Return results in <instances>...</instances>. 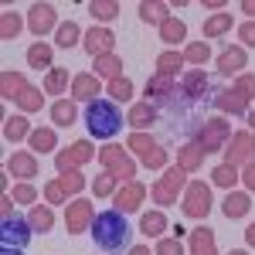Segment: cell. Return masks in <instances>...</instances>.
I'll use <instances>...</instances> for the list:
<instances>
[{"label": "cell", "instance_id": "cell-35", "mask_svg": "<svg viewBox=\"0 0 255 255\" xmlns=\"http://www.w3.org/2000/svg\"><path fill=\"white\" fill-rule=\"evenodd\" d=\"M72 79H75V75H68V68H51V72L44 75V85H41V92L61 96L65 89H72Z\"/></svg>", "mask_w": 255, "mask_h": 255}, {"label": "cell", "instance_id": "cell-48", "mask_svg": "<svg viewBox=\"0 0 255 255\" xmlns=\"http://www.w3.org/2000/svg\"><path fill=\"white\" fill-rule=\"evenodd\" d=\"M139 163H143L146 170H167V150L157 143L150 153H143V157H139Z\"/></svg>", "mask_w": 255, "mask_h": 255}, {"label": "cell", "instance_id": "cell-41", "mask_svg": "<svg viewBox=\"0 0 255 255\" xmlns=\"http://www.w3.org/2000/svg\"><path fill=\"white\" fill-rule=\"evenodd\" d=\"M20 27H24V20H20L17 10H3L0 14V38L3 41H14L20 34Z\"/></svg>", "mask_w": 255, "mask_h": 255}, {"label": "cell", "instance_id": "cell-44", "mask_svg": "<svg viewBox=\"0 0 255 255\" xmlns=\"http://www.w3.org/2000/svg\"><path fill=\"white\" fill-rule=\"evenodd\" d=\"M106 92H109V99H113L116 106H119V102H129V99H133V82L123 75V79L109 82V85H106Z\"/></svg>", "mask_w": 255, "mask_h": 255}, {"label": "cell", "instance_id": "cell-25", "mask_svg": "<svg viewBox=\"0 0 255 255\" xmlns=\"http://www.w3.org/2000/svg\"><path fill=\"white\" fill-rule=\"evenodd\" d=\"M136 10H139V20L143 24H153V27H160L163 20L170 17V3H163V0H143Z\"/></svg>", "mask_w": 255, "mask_h": 255}, {"label": "cell", "instance_id": "cell-30", "mask_svg": "<svg viewBox=\"0 0 255 255\" xmlns=\"http://www.w3.org/2000/svg\"><path fill=\"white\" fill-rule=\"evenodd\" d=\"M27 221H31V228H34L38 235H48V232L55 228V211H51V204H34V208L27 211Z\"/></svg>", "mask_w": 255, "mask_h": 255}, {"label": "cell", "instance_id": "cell-22", "mask_svg": "<svg viewBox=\"0 0 255 255\" xmlns=\"http://www.w3.org/2000/svg\"><path fill=\"white\" fill-rule=\"evenodd\" d=\"M31 133H34L31 129V119L24 116V113H14V116L3 119V139L7 143H20V139H27Z\"/></svg>", "mask_w": 255, "mask_h": 255}, {"label": "cell", "instance_id": "cell-57", "mask_svg": "<svg viewBox=\"0 0 255 255\" xmlns=\"http://www.w3.org/2000/svg\"><path fill=\"white\" fill-rule=\"evenodd\" d=\"M129 255H153V249H150V245H133Z\"/></svg>", "mask_w": 255, "mask_h": 255}, {"label": "cell", "instance_id": "cell-58", "mask_svg": "<svg viewBox=\"0 0 255 255\" xmlns=\"http://www.w3.org/2000/svg\"><path fill=\"white\" fill-rule=\"evenodd\" d=\"M245 245H252V249H255V225L245 228Z\"/></svg>", "mask_w": 255, "mask_h": 255}, {"label": "cell", "instance_id": "cell-38", "mask_svg": "<svg viewBox=\"0 0 255 255\" xmlns=\"http://www.w3.org/2000/svg\"><path fill=\"white\" fill-rule=\"evenodd\" d=\"M238 180H242V174H238V167H228V163H218L215 170H211V184L215 187H225V191H232Z\"/></svg>", "mask_w": 255, "mask_h": 255}, {"label": "cell", "instance_id": "cell-28", "mask_svg": "<svg viewBox=\"0 0 255 255\" xmlns=\"http://www.w3.org/2000/svg\"><path fill=\"white\" fill-rule=\"evenodd\" d=\"M75 119H79L75 99H55V102H51V123H55V126H65V129H68Z\"/></svg>", "mask_w": 255, "mask_h": 255}, {"label": "cell", "instance_id": "cell-46", "mask_svg": "<svg viewBox=\"0 0 255 255\" xmlns=\"http://www.w3.org/2000/svg\"><path fill=\"white\" fill-rule=\"evenodd\" d=\"M153 146H157V139L150 136V133H129V139H126V150H129V153H136V157L150 153Z\"/></svg>", "mask_w": 255, "mask_h": 255}, {"label": "cell", "instance_id": "cell-43", "mask_svg": "<svg viewBox=\"0 0 255 255\" xmlns=\"http://www.w3.org/2000/svg\"><path fill=\"white\" fill-rule=\"evenodd\" d=\"M55 180L61 184V191H65L68 197H75V194L85 191V174H79V170H65V174H58Z\"/></svg>", "mask_w": 255, "mask_h": 255}, {"label": "cell", "instance_id": "cell-18", "mask_svg": "<svg viewBox=\"0 0 255 255\" xmlns=\"http://www.w3.org/2000/svg\"><path fill=\"white\" fill-rule=\"evenodd\" d=\"M208 89H211V82H208V75H204V68H191V72H184V75H180V92L191 99V102L204 99Z\"/></svg>", "mask_w": 255, "mask_h": 255}, {"label": "cell", "instance_id": "cell-39", "mask_svg": "<svg viewBox=\"0 0 255 255\" xmlns=\"http://www.w3.org/2000/svg\"><path fill=\"white\" fill-rule=\"evenodd\" d=\"M184 61L194 65V68L208 65V61H211V48H208V41H191V44L184 48Z\"/></svg>", "mask_w": 255, "mask_h": 255}, {"label": "cell", "instance_id": "cell-20", "mask_svg": "<svg viewBox=\"0 0 255 255\" xmlns=\"http://www.w3.org/2000/svg\"><path fill=\"white\" fill-rule=\"evenodd\" d=\"M180 92V85H177L174 79H163V75H153V79L146 82V99L150 102H174V96Z\"/></svg>", "mask_w": 255, "mask_h": 255}, {"label": "cell", "instance_id": "cell-54", "mask_svg": "<svg viewBox=\"0 0 255 255\" xmlns=\"http://www.w3.org/2000/svg\"><path fill=\"white\" fill-rule=\"evenodd\" d=\"M14 204H17V201H14V194H3V197H0V215L10 218V215H14Z\"/></svg>", "mask_w": 255, "mask_h": 255}, {"label": "cell", "instance_id": "cell-11", "mask_svg": "<svg viewBox=\"0 0 255 255\" xmlns=\"http://www.w3.org/2000/svg\"><path fill=\"white\" fill-rule=\"evenodd\" d=\"M27 27L34 38H44L51 31H58V10L51 3H31L27 7Z\"/></svg>", "mask_w": 255, "mask_h": 255}, {"label": "cell", "instance_id": "cell-13", "mask_svg": "<svg viewBox=\"0 0 255 255\" xmlns=\"http://www.w3.org/2000/svg\"><path fill=\"white\" fill-rule=\"evenodd\" d=\"M82 48L92 55V61L102 58V55H113L116 51V34L109 27H89L85 38H82Z\"/></svg>", "mask_w": 255, "mask_h": 255}, {"label": "cell", "instance_id": "cell-29", "mask_svg": "<svg viewBox=\"0 0 255 255\" xmlns=\"http://www.w3.org/2000/svg\"><path fill=\"white\" fill-rule=\"evenodd\" d=\"M27 143H31V153H58V150H55V146H58V136H55L51 126H38V129L27 136Z\"/></svg>", "mask_w": 255, "mask_h": 255}, {"label": "cell", "instance_id": "cell-40", "mask_svg": "<svg viewBox=\"0 0 255 255\" xmlns=\"http://www.w3.org/2000/svg\"><path fill=\"white\" fill-rule=\"evenodd\" d=\"M14 102H17L20 113H41V109H44V92H38V89L31 85V89H24Z\"/></svg>", "mask_w": 255, "mask_h": 255}, {"label": "cell", "instance_id": "cell-37", "mask_svg": "<svg viewBox=\"0 0 255 255\" xmlns=\"http://www.w3.org/2000/svg\"><path fill=\"white\" fill-rule=\"evenodd\" d=\"M235 27V20H232V14L225 10V14H211V17L204 20V38H221V34H228Z\"/></svg>", "mask_w": 255, "mask_h": 255}, {"label": "cell", "instance_id": "cell-52", "mask_svg": "<svg viewBox=\"0 0 255 255\" xmlns=\"http://www.w3.org/2000/svg\"><path fill=\"white\" fill-rule=\"evenodd\" d=\"M238 38H242V44L255 48V20H245V24L238 27Z\"/></svg>", "mask_w": 255, "mask_h": 255}, {"label": "cell", "instance_id": "cell-16", "mask_svg": "<svg viewBox=\"0 0 255 255\" xmlns=\"http://www.w3.org/2000/svg\"><path fill=\"white\" fill-rule=\"evenodd\" d=\"M245 65H249V55H245V48L242 44H228L221 55H218V72L221 75H242L245 72Z\"/></svg>", "mask_w": 255, "mask_h": 255}, {"label": "cell", "instance_id": "cell-7", "mask_svg": "<svg viewBox=\"0 0 255 255\" xmlns=\"http://www.w3.org/2000/svg\"><path fill=\"white\" fill-rule=\"evenodd\" d=\"M228 139H232V126H228V119L215 116V119H204V123H201L194 143L204 150V153H221Z\"/></svg>", "mask_w": 255, "mask_h": 255}, {"label": "cell", "instance_id": "cell-8", "mask_svg": "<svg viewBox=\"0 0 255 255\" xmlns=\"http://www.w3.org/2000/svg\"><path fill=\"white\" fill-rule=\"evenodd\" d=\"M221 153H225L228 167H249V163H255V133H249V129L232 133V139L225 143Z\"/></svg>", "mask_w": 255, "mask_h": 255}, {"label": "cell", "instance_id": "cell-31", "mask_svg": "<svg viewBox=\"0 0 255 255\" xmlns=\"http://www.w3.org/2000/svg\"><path fill=\"white\" fill-rule=\"evenodd\" d=\"M157 31H160V41H163L167 48H174V44H180V41L187 38V24H184L180 17H167Z\"/></svg>", "mask_w": 255, "mask_h": 255}, {"label": "cell", "instance_id": "cell-36", "mask_svg": "<svg viewBox=\"0 0 255 255\" xmlns=\"http://www.w3.org/2000/svg\"><path fill=\"white\" fill-rule=\"evenodd\" d=\"M82 38H85V34H82V27L75 24V20H65V24H58V31H55V44L65 48V51H68V48H75Z\"/></svg>", "mask_w": 255, "mask_h": 255}, {"label": "cell", "instance_id": "cell-23", "mask_svg": "<svg viewBox=\"0 0 255 255\" xmlns=\"http://www.w3.org/2000/svg\"><path fill=\"white\" fill-rule=\"evenodd\" d=\"M187 255H218V245H215V232L211 228H194L191 238H187Z\"/></svg>", "mask_w": 255, "mask_h": 255}, {"label": "cell", "instance_id": "cell-17", "mask_svg": "<svg viewBox=\"0 0 255 255\" xmlns=\"http://www.w3.org/2000/svg\"><path fill=\"white\" fill-rule=\"evenodd\" d=\"M126 123L133 126V133H146L157 123V106L153 102H133L129 113H126Z\"/></svg>", "mask_w": 255, "mask_h": 255}, {"label": "cell", "instance_id": "cell-45", "mask_svg": "<svg viewBox=\"0 0 255 255\" xmlns=\"http://www.w3.org/2000/svg\"><path fill=\"white\" fill-rule=\"evenodd\" d=\"M119 191V177L116 174H99L92 180V194L96 197H113Z\"/></svg>", "mask_w": 255, "mask_h": 255}, {"label": "cell", "instance_id": "cell-56", "mask_svg": "<svg viewBox=\"0 0 255 255\" xmlns=\"http://www.w3.org/2000/svg\"><path fill=\"white\" fill-rule=\"evenodd\" d=\"M201 7H204V10H225L228 3H225V0H204Z\"/></svg>", "mask_w": 255, "mask_h": 255}, {"label": "cell", "instance_id": "cell-19", "mask_svg": "<svg viewBox=\"0 0 255 255\" xmlns=\"http://www.w3.org/2000/svg\"><path fill=\"white\" fill-rule=\"evenodd\" d=\"M221 211H225L228 221L245 218L249 211H252V197H249V191H228V197L221 201Z\"/></svg>", "mask_w": 255, "mask_h": 255}, {"label": "cell", "instance_id": "cell-2", "mask_svg": "<svg viewBox=\"0 0 255 255\" xmlns=\"http://www.w3.org/2000/svg\"><path fill=\"white\" fill-rule=\"evenodd\" d=\"M123 123H126V116L119 113V106L113 99H96L85 109V129L92 139H113L123 129Z\"/></svg>", "mask_w": 255, "mask_h": 255}, {"label": "cell", "instance_id": "cell-33", "mask_svg": "<svg viewBox=\"0 0 255 255\" xmlns=\"http://www.w3.org/2000/svg\"><path fill=\"white\" fill-rule=\"evenodd\" d=\"M24 89H31V82L24 79L20 72H3V75H0V96L7 99V102H10V99H17Z\"/></svg>", "mask_w": 255, "mask_h": 255}, {"label": "cell", "instance_id": "cell-10", "mask_svg": "<svg viewBox=\"0 0 255 255\" xmlns=\"http://www.w3.org/2000/svg\"><path fill=\"white\" fill-rule=\"evenodd\" d=\"M143 201H146V184L129 180V184H123L113 194V208H116L119 215H136L139 208H143Z\"/></svg>", "mask_w": 255, "mask_h": 255}, {"label": "cell", "instance_id": "cell-51", "mask_svg": "<svg viewBox=\"0 0 255 255\" xmlns=\"http://www.w3.org/2000/svg\"><path fill=\"white\" fill-rule=\"evenodd\" d=\"M65 191H61V184L58 180H48V184H44V201H48V204H51V208H55V204H65Z\"/></svg>", "mask_w": 255, "mask_h": 255}, {"label": "cell", "instance_id": "cell-14", "mask_svg": "<svg viewBox=\"0 0 255 255\" xmlns=\"http://www.w3.org/2000/svg\"><path fill=\"white\" fill-rule=\"evenodd\" d=\"M3 170L7 174H14L24 184V180H31V177H38L41 174V167H38V157L31 153V150H17V153H10V160L3 163Z\"/></svg>", "mask_w": 255, "mask_h": 255}, {"label": "cell", "instance_id": "cell-47", "mask_svg": "<svg viewBox=\"0 0 255 255\" xmlns=\"http://www.w3.org/2000/svg\"><path fill=\"white\" fill-rule=\"evenodd\" d=\"M232 89H235L245 102H252V99H255V72H242V75L232 82Z\"/></svg>", "mask_w": 255, "mask_h": 255}, {"label": "cell", "instance_id": "cell-12", "mask_svg": "<svg viewBox=\"0 0 255 255\" xmlns=\"http://www.w3.org/2000/svg\"><path fill=\"white\" fill-rule=\"evenodd\" d=\"M92 201H72V204H65V228H68V235H82L85 228H92Z\"/></svg>", "mask_w": 255, "mask_h": 255}, {"label": "cell", "instance_id": "cell-4", "mask_svg": "<svg viewBox=\"0 0 255 255\" xmlns=\"http://www.w3.org/2000/svg\"><path fill=\"white\" fill-rule=\"evenodd\" d=\"M184 187H187V174H184L180 167H167V170L160 174L157 184H150V201H153L157 208H170L174 201H180Z\"/></svg>", "mask_w": 255, "mask_h": 255}, {"label": "cell", "instance_id": "cell-32", "mask_svg": "<svg viewBox=\"0 0 255 255\" xmlns=\"http://www.w3.org/2000/svg\"><path fill=\"white\" fill-rule=\"evenodd\" d=\"M92 72H96L99 79H109V82H116V79H123V58H119L116 51H113V55H102V58H96V65H92Z\"/></svg>", "mask_w": 255, "mask_h": 255}, {"label": "cell", "instance_id": "cell-42", "mask_svg": "<svg viewBox=\"0 0 255 255\" xmlns=\"http://www.w3.org/2000/svg\"><path fill=\"white\" fill-rule=\"evenodd\" d=\"M89 14L96 20H102V24L106 20H116L119 17V0H92L89 3Z\"/></svg>", "mask_w": 255, "mask_h": 255}, {"label": "cell", "instance_id": "cell-59", "mask_svg": "<svg viewBox=\"0 0 255 255\" xmlns=\"http://www.w3.org/2000/svg\"><path fill=\"white\" fill-rule=\"evenodd\" d=\"M245 119H249V133H255V109H249V116H245Z\"/></svg>", "mask_w": 255, "mask_h": 255}, {"label": "cell", "instance_id": "cell-49", "mask_svg": "<svg viewBox=\"0 0 255 255\" xmlns=\"http://www.w3.org/2000/svg\"><path fill=\"white\" fill-rule=\"evenodd\" d=\"M10 194H14V201H17V204H27V208H34V204H38V191H34L27 180H24V184H17Z\"/></svg>", "mask_w": 255, "mask_h": 255}, {"label": "cell", "instance_id": "cell-3", "mask_svg": "<svg viewBox=\"0 0 255 255\" xmlns=\"http://www.w3.org/2000/svg\"><path fill=\"white\" fill-rule=\"evenodd\" d=\"M31 221L27 215H10L0 221V255H24L27 242H31Z\"/></svg>", "mask_w": 255, "mask_h": 255}, {"label": "cell", "instance_id": "cell-24", "mask_svg": "<svg viewBox=\"0 0 255 255\" xmlns=\"http://www.w3.org/2000/svg\"><path fill=\"white\" fill-rule=\"evenodd\" d=\"M204 157H208V153H204L197 143H184V146L177 150V167H180L184 174H194V170H201Z\"/></svg>", "mask_w": 255, "mask_h": 255}, {"label": "cell", "instance_id": "cell-9", "mask_svg": "<svg viewBox=\"0 0 255 255\" xmlns=\"http://www.w3.org/2000/svg\"><path fill=\"white\" fill-rule=\"evenodd\" d=\"M92 153H99V150H92V139H75V143H68L65 150L55 153V170H58V174L79 170V167H85V163L92 160Z\"/></svg>", "mask_w": 255, "mask_h": 255}, {"label": "cell", "instance_id": "cell-55", "mask_svg": "<svg viewBox=\"0 0 255 255\" xmlns=\"http://www.w3.org/2000/svg\"><path fill=\"white\" fill-rule=\"evenodd\" d=\"M242 14L249 20H255V0H242Z\"/></svg>", "mask_w": 255, "mask_h": 255}, {"label": "cell", "instance_id": "cell-53", "mask_svg": "<svg viewBox=\"0 0 255 255\" xmlns=\"http://www.w3.org/2000/svg\"><path fill=\"white\" fill-rule=\"evenodd\" d=\"M242 184H245V191H249V194H255V163L242 167Z\"/></svg>", "mask_w": 255, "mask_h": 255}, {"label": "cell", "instance_id": "cell-15", "mask_svg": "<svg viewBox=\"0 0 255 255\" xmlns=\"http://www.w3.org/2000/svg\"><path fill=\"white\" fill-rule=\"evenodd\" d=\"M72 99L75 102H96L102 99V82H99L96 72H82L72 79Z\"/></svg>", "mask_w": 255, "mask_h": 255}, {"label": "cell", "instance_id": "cell-6", "mask_svg": "<svg viewBox=\"0 0 255 255\" xmlns=\"http://www.w3.org/2000/svg\"><path fill=\"white\" fill-rule=\"evenodd\" d=\"M99 163L106 167V174H116L123 184H129L133 174H136V160L126 146H99Z\"/></svg>", "mask_w": 255, "mask_h": 255}, {"label": "cell", "instance_id": "cell-50", "mask_svg": "<svg viewBox=\"0 0 255 255\" xmlns=\"http://www.w3.org/2000/svg\"><path fill=\"white\" fill-rule=\"evenodd\" d=\"M153 255H184V245L177 242V238H157V249H153Z\"/></svg>", "mask_w": 255, "mask_h": 255}, {"label": "cell", "instance_id": "cell-60", "mask_svg": "<svg viewBox=\"0 0 255 255\" xmlns=\"http://www.w3.org/2000/svg\"><path fill=\"white\" fill-rule=\"evenodd\" d=\"M228 255H249V252H245V249H232Z\"/></svg>", "mask_w": 255, "mask_h": 255}, {"label": "cell", "instance_id": "cell-27", "mask_svg": "<svg viewBox=\"0 0 255 255\" xmlns=\"http://www.w3.org/2000/svg\"><path fill=\"white\" fill-rule=\"evenodd\" d=\"M170 228V221H167V215L163 211H143V218H139V232L146 238H163V232Z\"/></svg>", "mask_w": 255, "mask_h": 255}, {"label": "cell", "instance_id": "cell-21", "mask_svg": "<svg viewBox=\"0 0 255 255\" xmlns=\"http://www.w3.org/2000/svg\"><path fill=\"white\" fill-rule=\"evenodd\" d=\"M184 51H174V48H167V51H160L157 55V75L163 79H177L180 72H184Z\"/></svg>", "mask_w": 255, "mask_h": 255}, {"label": "cell", "instance_id": "cell-5", "mask_svg": "<svg viewBox=\"0 0 255 255\" xmlns=\"http://www.w3.org/2000/svg\"><path fill=\"white\" fill-rule=\"evenodd\" d=\"M180 211L194 221H204L211 215V187L204 180H187V187L180 194Z\"/></svg>", "mask_w": 255, "mask_h": 255}, {"label": "cell", "instance_id": "cell-34", "mask_svg": "<svg viewBox=\"0 0 255 255\" xmlns=\"http://www.w3.org/2000/svg\"><path fill=\"white\" fill-rule=\"evenodd\" d=\"M51 55H55V51H51V44L38 41V44H31V48H27V65L48 75V72H51Z\"/></svg>", "mask_w": 255, "mask_h": 255}, {"label": "cell", "instance_id": "cell-1", "mask_svg": "<svg viewBox=\"0 0 255 255\" xmlns=\"http://www.w3.org/2000/svg\"><path fill=\"white\" fill-rule=\"evenodd\" d=\"M129 235H133V228H129L126 215H119L116 208L113 211H99L92 218V242L102 252H123V249H129Z\"/></svg>", "mask_w": 255, "mask_h": 255}, {"label": "cell", "instance_id": "cell-26", "mask_svg": "<svg viewBox=\"0 0 255 255\" xmlns=\"http://www.w3.org/2000/svg\"><path fill=\"white\" fill-rule=\"evenodd\" d=\"M215 106L221 113H228V116H249V102L238 96L235 89H225V92H218L215 96Z\"/></svg>", "mask_w": 255, "mask_h": 255}]
</instances>
